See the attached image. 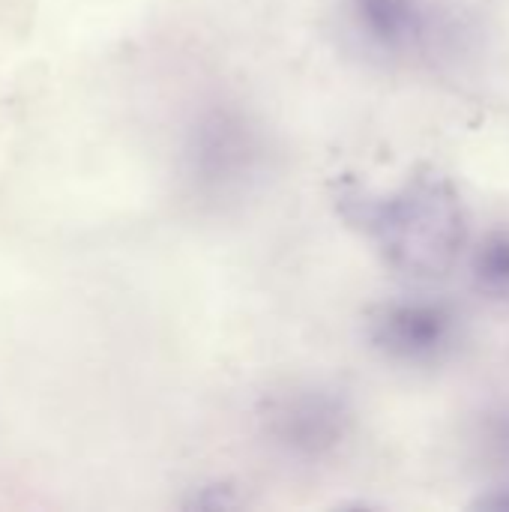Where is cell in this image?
<instances>
[{
	"mask_svg": "<svg viewBox=\"0 0 509 512\" xmlns=\"http://www.w3.org/2000/svg\"><path fill=\"white\" fill-rule=\"evenodd\" d=\"M477 285L489 294L509 291V234H492L474 258Z\"/></svg>",
	"mask_w": 509,
	"mask_h": 512,
	"instance_id": "7a4b0ae2",
	"label": "cell"
},
{
	"mask_svg": "<svg viewBox=\"0 0 509 512\" xmlns=\"http://www.w3.org/2000/svg\"><path fill=\"white\" fill-rule=\"evenodd\" d=\"M360 6L381 36H402L411 27V9L405 0H360Z\"/></svg>",
	"mask_w": 509,
	"mask_h": 512,
	"instance_id": "3957f363",
	"label": "cell"
},
{
	"mask_svg": "<svg viewBox=\"0 0 509 512\" xmlns=\"http://www.w3.org/2000/svg\"><path fill=\"white\" fill-rule=\"evenodd\" d=\"M375 345L402 360L432 357L450 336V315L438 306H390L375 318Z\"/></svg>",
	"mask_w": 509,
	"mask_h": 512,
	"instance_id": "6da1fadb",
	"label": "cell"
}]
</instances>
